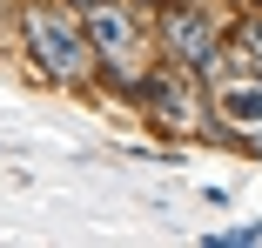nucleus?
<instances>
[{
	"label": "nucleus",
	"instance_id": "nucleus-1",
	"mask_svg": "<svg viewBox=\"0 0 262 248\" xmlns=\"http://www.w3.org/2000/svg\"><path fill=\"white\" fill-rule=\"evenodd\" d=\"M27 47H34V61L54 74V81H88L94 74V40H88V20L81 14H61V7H27Z\"/></svg>",
	"mask_w": 262,
	"mask_h": 248
},
{
	"label": "nucleus",
	"instance_id": "nucleus-2",
	"mask_svg": "<svg viewBox=\"0 0 262 248\" xmlns=\"http://www.w3.org/2000/svg\"><path fill=\"white\" fill-rule=\"evenodd\" d=\"M162 47L182 74H202L215 67V20L202 7H162Z\"/></svg>",
	"mask_w": 262,
	"mask_h": 248
},
{
	"label": "nucleus",
	"instance_id": "nucleus-3",
	"mask_svg": "<svg viewBox=\"0 0 262 248\" xmlns=\"http://www.w3.org/2000/svg\"><path fill=\"white\" fill-rule=\"evenodd\" d=\"M81 20H88L94 54L128 74L135 67V20H128V7H115V0H81Z\"/></svg>",
	"mask_w": 262,
	"mask_h": 248
},
{
	"label": "nucleus",
	"instance_id": "nucleus-4",
	"mask_svg": "<svg viewBox=\"0 0 262 248\" xmlns=\"http://www.w3.org/2000/svg\"><path fill=\"white\" fill-rule=\"evenodd\" d=\"M215 108H222L229 121L255 128V121H262V81H222V94H215Z\"/></svg>",
	"mask_w": 262,
	"mask_h": 248
},
{
	"label": "nucleus",
	"instance_id": "nucleus-5",
	"mask_svg": "<svg viewBox=\"0 0 262 248\" xmlns=\"http://www.w3.org/2000/svg\"><path fill=\"white\" fill-rule=\"evenodd\" d=\"M235 40H242V54H249V61L262 67V7H255V14L242 20V34H235Z\"/></svg>",
	"mask_w": 262,
	"mask_h": 248
},
{
	"label": "nucleus",
	"instance_id": "nucleus-6",
	"mask_svg": "<svg viewBox=\"0 0 262 248\" xmlns=\"http://www.w3.org/2000/svg\"><path fill=\"white\" fill-rule=\"evenodd\" d=\"M249 248V241H262V221H242V228H229V235H215V248Z\"/></svg>",
	"mask_w": 262,
	"mask_h": 248
}]
</instances>
